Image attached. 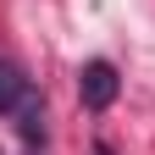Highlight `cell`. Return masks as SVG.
Segmentation results:
<instances>
[{"label": "cell", "mask_w": 155, "mask_h": 155, "mask_svg": "<svg viewBox=\"0 0 155 155\" xmlns=\"http://www.w3.org/2000/svg\"><path fill=\"white\" fill-rule=\"evenodd\" d=\"M116 89H122V78H116L111 61H83V72H78V100L89 111H105L116 100Z\"/></svg>", "instance_id": "obj_1"}, {"label": "cell", "mask_w": 155, "mask_h": 155, "mask_svg": "<svg viewBox=\"0 0 155 155\" xmlns=\"http://www.w3.org/2000/svg\"><path fill=\"white\" fill-rule=\"evenodd\" d=\"M33 100V83L17 61H0V111H22Z\"/></svg>", "instance_id": "obj_2"}, {"label": "cell", "mask_w": 155, "mask_h": 155, "mask_svg": "<svg viewBox=\"0 0 155 155\" xmlns=\"http://www.w3.org/2000/svg\"><path fill=\"white\" fill-rule=\"evenodd\" d=\"M17 127H22V144H28V150H39V144H45V105L28 100L22 111H17Z\"/></svg>", "instance_id": "obj_3"}, {"label": "cell", "mask_w": 155, "mask_h": 155, "mask_svg": "<svg viewBox=\"0 0 155 155\" xmlns=\"http://www.w3.org/2000/svg\"><path fill=\"white\" fill-rule=\"evenodd\" d=\"M94 155H116V150H111V144H105V139H100V144H94Z\"/></svg>", "instance_id": "obj_4"}]
</instances>
